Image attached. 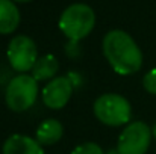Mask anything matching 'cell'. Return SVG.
<instances>
[{
	"instance_id": "cell-14",
	"label": "cell",
	"mask_w": 156,
	"mask_h": 154,
	"mask_svg": "<svg viewBox=\"0 0 156 154\" xmlns=\"http://www.w3.org/2000/svg\"><path fill=\"white\" fill-rule=\"evenodd\" d=\"M105 154H120V153H118V150L115 148V150H109L108 153H105Z\"/></svg>"
},
{
	"instance_id": "cell-16",
	"label": "cell",
	"mask_w": 156,
	"mask_h": 154,
	"mask_svg": "<svg viewBox=\"0 0 156 154\" xmlns=\"http://www.w3.org/2000/svg\"><path fill=\"white\" fill-rule=\"evenodd\" d=\"M14 2H17V3H26V2H30V0H14Z\"/></svg>"
},
{
	"instance_id": "cell-12",
	"label": "cell",
	"mask_w": 156,
	"mask_h": 154,
	"mask_svg": "<svg viewBox=\"0 0 156 154\" xmlns=\"http://www.w3.org/2000/svg\"><path fill=\"white\" fill-rule=\"evenodd\" d=\"M71 154H105V151L102 150V147L96 142H85L77 145Z\"/></svg>"
},
{
	"instance_id": "cell-4",
	"label": "cell",
	"mask_w": 156,
	"mask_h": 154,
	"mask_svg": "<svg viewBox=\"0 0 156 154\" xmlns=\"http://www.w3.org/2000/svg\"><path fill=\"white\" fill-rule=\"evenodd\" d=\"M38 98V82L32 74H17L9 80L5 91L6 106L12 112L29 110Z\"/></svg>"
},
{
	"instance_id": "cell-15",
	"label": "cell",
	"mask_w": 156,
	"mask_h": 154,
	"mask_svg": "<svg viewBox=\"0 0 156 154\" xmlns=\"http://www.w3.org/2000/svg\"><path fill=\"white\" fill-rule=\"evenodd\" d=\"M152 136H153V138L156 139V124L153 125V127H152Z\"/></svg>"
},
{
	"instance_id": "cell-6",
	"label": "cell",
	"mask_w": 156,
	"mask_h": 154,
	"mask_svg": "<svg viewBox=\"0 0 156 154\" xmlns=\"http://www.w3.org/2000/svg\"><path fill=\"white\" fill-rule=\"evenodd\" d=\"M152 142V128L144 121L129 122L118 136L117 150L120 154H146Z\"/></svg>"
},
{
	"instance_id": "cell-3",
	"label": "cell",
	"mask_w": 156,
	"mask_h": 154,
	"mask_svg": "<svg viewBox=\"0 0 156 154\" xmlns=\"http://www.w3.org/2000/svg\"><path fill=\"white\" fill-rule=\"evenodd\" d=\"M96 118L108 127H121L132 118V106L120 94H103L96 98L93 106Z\"/></svg>"
},
{
	"instance_id": "cell-13",
	"label": "cell",
	"mask_w": 156,
	"mask_h": 154,
	"mask_svg": "<svg viewBox=\"0 0 156 154\" xmlns=\"http://www.w3.org/2000/svg\"><path fill=\"white\" fill-rule=\"evenodd\" d=\"M143 86L144 89L152 94V95H156V68H152L150 71H147L143 77Z\"/></svg>"
},
{
	"instance_id": "cell-10",
	"label": "cell",
	"mask_w": 156,
	"mask_h": 154,
	"mask_svg": "<svg viewBox=\"0 0 156 154\" xmlns=\"http://www.w3.org/2000/svg\"><path fill=\"white\" fill-rule=\"evenodd\" d=\"M20 24V11L14 0H0V35L15 32Z\"/></svg>"
},
{
	"instance_id": "cell-9",
	"label": "cell",
	"mask_w": 156,
	"mask_h": 154,
	"mask_svg": "<svg viewBox=\"0 0 156 154\" xmlns=\"http://www.w3.org/2000/svg\"><path fill=\"white\" fill-rule=\"evenodd\" d=\"M62 136H64V125L61 121L55 118L44 119L35 132V139L41 147H50L58 144L62 139Z\"/></svg>"
},
{
	"instance_id": "cell-11",
	"label": "cell",
	"mask_w": 156,
	"mask_h": 154,
	"mask_svg": "<svg viewBox=\"0 0 156 154\" xmlns=\"http://www.w3.org/2000/svg\"><path fill=\"white\" fill-rule=\"evenodd\" d=\"M59 71V60L56 59V56L53 54H43L38 57L37 63L32 68V77L37 82H46V80H52L56 77Z\"/></svg>"
},
{
	"instance_id": "cell-2",
	"label": "cell",
	"mask_w": 156,
	"mask_h": 154,
	"mask_svg": "<svg viewBox=\"0 0 156 154\" xmlns=\"http://www.w3.org/2000/svg\"><path fill=\"white\" fill-rule=\"evenodd\" d=\"M96 26V14L85 3H73L64 9L59 17L61 32L74 43L87 38Z\"/></svg>"
},
{
	"instance_id": "cell-7",
	"label": "cell",
	"mask_w": 156,
	"mask_h": 154,
	"mask_svg": "<svg viewBox=\"0 0 156 154\" xmlns=\"http://www.w3.org/2000/svg\"><path fill=\"white\" fill-rule=\"evenodd\" d=\"M73 91H74V85L70 80V77L59 76L46 83V86L41 91V98L49 109L59 110L70 101Z\"/></svg>"
},
{
	"instance_id": "cell-1",
	"label": "cell",
	"mask_w": 156,
	"mask_h": 154,
	"mask_svg": "<svg viewBox=\"0 0 156 154\" xmlns=\"http://www.w3.org/2000/svg\"><path fill=\"white\" fill-rule=\"evenodd\" d=\"M102 49L108 63L120 76H132L143 67V51L136 41L124 30H109L105 35Z\"/></svg>"
},
{
	"instance_id": "cell-8",
	"label": "cell",
	"mask_w": 156,
	"mask_h": 154,
	"mask_svg": "<svg viewBox=\"0 0 156 154\" xmlns=\"http://www.w3.org/2000/svg\"><path fill=\"white\" fill-rule=\"evenodd\" d=\"M3 154H44L43 147L38 144L35 138L26 136V135H12L9 136L3 147Z\"/></svg>"
},
{
	"instance_id": "cell-5",
	"label": "cell",
	"mask_w": 156,
	"mask_h": 154,
	"mask_svg": "<svg viewBox=\"0 0 156 154\" xmlns=\"http://www.w3.org/2000/svg\"><path fill=\"white\" fill-rule=\"evenodd\" d=\"M6 56L11 68L18 74H27V71H32L40 57L35 41L27 35H15L8 44Z\"/></svg>"
}]
</instances>
